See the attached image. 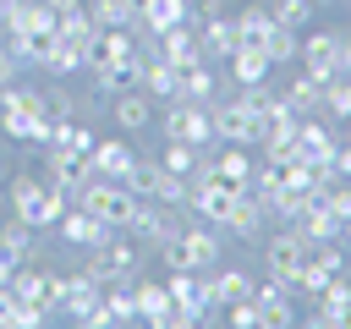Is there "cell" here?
Instances as JSON below:
<instances>
[{"instance_id":"obj_18","label":"cell","mask_w":351,"mask_h":329,"mask_svg":"<svg viewBox=\"0 0 351 329\" xmlns=\"http://www.w3.org/2000/svg\"><path fill=\"white\" fill-rule=\"evenodd\" d=\"M132 159H137V148L126 143V132H121V137H99V143H93V154H88L93 175H104V181H126Z\"/></svg>"},{"instance_id":"obj_3","label":"cell","mask_w":351,"mask_h":329,"mask_svg":"<svg viewBox=\"0 0 351 329\" xmlns=\"http://www.w3.org/2000/svg\"><path fill=\"white\" fill-rule=\"evenodd\" d=\"M263 269L280 280V285H302V274H307V263H313V241L307 236H296L291 225H274V230H263Z\"/></svg>"},{"instance_id":"obj_34","label":"cell","mask_w":351,"mask_h":329,"mask_svg":"<svg viewBox=\"0 0 351 329\" xmlns=\"http://www.w3.org/2000/svg\"><path fill=\"white\" fill-rule=\"evenodd\" d=\"M44 104H49V115H55V121H71V115H82L66 82H44Z\"/></svg>"},{"instance_id":"obj_24","label":"cell","mask_w":351,"mask_h":329,"mask_svg":"<svg viewBox=\"0 0 351 329\" xmlns=\"http://www.w3.org/2000/svg\"><path fill=\"white\" fill-rule=\"evenodd\" d=\"M0 247H5L16 263H27V258L38 252V230H33L27 219H16V214H11V219L0 214Z\"/></svg>"},{"instance_id":"obj_4","label":"cell","mask_w":351,"mask_h":329,"mask_svg":"<svg viewBox=\"0 0 351 329\" xmlns=\"http://www.w3.org/2000/svg\"><path fill=\"white\" fill-rule=\"evenodd\" d=\"M208 115H214V137H219V143H241V148L258 154V143H263V132H269V115H263V110H252L241 93H225V99L208 104Z\"/></svg>"},{"instance_id":"obj_29","label":"cell","mask_w":351,"mask_h":329,"mask_svg":"<svg viewBox=\"0 0 351 329\" xmlns=\"http://www.w3.org/2000/svg\"><path fill=\"white\" fill-rule=\"evenodd\" d=\"M197 159H203V148H192V143H181V137H165V143H159V164H165L170 175H192Z\"/></svg>"},{"instance_id":"obj_41","label":"cell","mask_w":351,"mask_h":329,"mask_svg":"<svg viewBox=\"0 0 351 329\" xmlns=\"http://www.w3.org/2000/svg\"><path fill=\"white\" fill-rule=\"evenodd\" d=\"M22 0H0V33H5V22H11V11H16Z\"/></svg>"},{"instance_id":"obj_10","label":"cell","mask_w":351,"mask_h":329,"mask_svg":"<svg viewBox=\"0 0 351 329\" xmlns=\"http://www.w3.org/2000/svg\"><path fill=\"white\" fill-rule=\"evenodd\" d=\"M197 38H203V60L225 66V60L236 55V44H241V27H236V16H225V11H203V16H197Z\"/></svg>"},{"instance_id":"obj_45","label":"cell","mask_w":351,"mask_h":329,"mask_svg":"<svg viewBox=\"0 0 351 329\" xmlns=\"http://www.w3.org/2000/svg\"><path fill=\"white\" fill-rule=\"evenodd\" d=\"M335 5H351V0H335Z\"/></svg>"},{"instance_id":"obj_9","label":"cell","mask_w":351,"mask_h":329,"mask_svg":"<svg viewBox=\"0 0 351 329\" xmlns=\"http://www.w3.org/2000/svg\"><path fill=\"white\" fill-rule=\"evenodd\" d=\"M44 181L60 186L66 197H77L88 181H93V164L88 154H71V148H44Z\"/></svg>"},{"instance_id":"obj_37","label":"cell","mask_w":351,"mask_h":329,"mask_svg":"<svg viewBox=\"0 0 351 329\" xmlns=\"http://www.w3.org/2000/svg\"><path fill=\"white\" fill-rule=\"evenodd\" d=\"M22 77V60H16V49L11 44H0V88H11Z\"/></svg>"},{"instance_id":"obj_21","label":"cell","mask_w":351,"mask_h":329,"mask_svg":"<svg viewBox=\"0 0 351 329\" xmlns=\"http://www.w3.org/2000/svg\"><path fill=\"white\" fill-rule=\"evenodd\" d=\"M335 148H340V137L329 132V115H302V126H296V154H302V159L329 164V159H335Z\"/></svg>"},{"instance_id":"obj_32","label":"cell","mask_w":351,"mask_h":329,"mask_svg":"<svg viewBox=\"0 0 351 329\" xmlns=\"http://www.w3.org/2000/svg\"><path fill=\"white\" fill-rule=\"evenodd\" d=\"M329 121H351V71H340L335 82H324V110Z\"/></svg>"},{"instance_id":"obj_12","label":"cell","mask_w":351,"mask_h":329,"mask_svg":"<svg viewBox=\"0 0 351 329\" xmlns=\"http://www.w3.org/2000/svg\"><path fill=\"white\" fill-rule=\"evenodd\" d=\"M230 203H236V186H225V181H192V192H186V208L203 219V225H219L225 230V214H230Z\"/></svg>"},{"instance_id":"obj_43","label":"cell","mask_w":351,"mask_h":329,"mask_svg":"<svg viewBox=\"0 0 351 329\" xmlns=\"http://www.w3.org/2000/svg\"><path fill=\"white\" fill-rule=\"evenodd\" d=\"M313 5H318V11H324V5H335V0H313Z\"/></svg>"},{"instance_id":"obj_39","label":"cell","mask_w":351,"mask_h":329,"mask_svg":"<svg viewBox=\"0 0 351 329\" xmlns=\"http://www.w3.org/2000/svg\"><path fill=\"white\" fill-rule=\"evenodd\" d=\"M11 274H16V258L0 247V285H11Z\"/></svg>"},{"instance_id":"obj_19","label":"cell","mask_w":351,"mask_h":329,"mask_svg":"<svg viewBox=\"0 0 351 329\" xmlns=\"http://www.w3.org/2000/svg\"><path fill=\"white\" fill-rule=\"evenodd\" d=\"M159 55L170 60V66H197L203 60V38H197V22H176V27H165L159 33Z\"/></svg>"},{"instance_id":"obj_33","label":"cell","mask_w":351,"mask_h":329,"mask_svg":"<svg viewBox=\"0 0 351 329\" xmlns=\"http://www.w3.org/2000/svg\"><path fill=\"white\" fill-rule=\"evenodd\" d=\"M263 5L274 11V22H280V27H296V33L318 16V5H313V0H263Z\"/></svg>"},{"instance_id":"obj_2","label":"cell","mask_w":351,"mask_h":329,"mask_svg":"<svg viewBox=\"0 0 351 329\" xmlns=\"http://www.w3.org/2000/svg\"><path fill=\"white\" fill-rule=\"evenodd\" d=\"M143 247L126 236V230H115L110 241H99V247H88L82 252V269L93 274V280H104V285H132L137 274H143Z\"/></svg>"},{"instance_id":"obj_22","label":"cell","mask_w":351,"mask_h":329,"mask_svg":"<svg viewBox=\"0 0 351 329\" xmlns=\"http://www.w3.org/2000/svg\"><path fill=\"white\" fill-rule=\"evenodd\" d=\"M137 88H143L154 104H165V99L181 93V66H170L165 55H143V77H137Z\"/></svg>"},{"instance_id":"obj_15","label":"cell","mask_w":351,"mask_h":329,"mask_svg":"<svg viewBox=\"0 0 351 329\" xmlns=\"http://www.w3.org/2000/svg\"><path fill=\"white\" fill-rule=\"evenodd\" d=\"M208 170H214V181H225V186L247 192V186H252L258 159H252V148H241V143H219V154H208Z\"/></svg>"},{"instance_id":"obj_17","label":"cell","mask_w":351,"mask_h":329,"mask_svg":"<svg viewBox=\"0 0 351 329\" xmlns=\"http://www.w3.org/2000/svg\"><path fill=\"white\" fill-rule=\"evenodd\" d=\"M132 302H137V318L154 324V329H176V313H170V291L165 280H132Z\"/></svg>"},{"instance_id":"obj_6","label":"cell","mask_w":351,"mask_h":329,"mask_svg":"<svg viewBox=\"0 0 351 329\" xmlns=\"http://www.w3.org/2000/svg\"><path fill=\"white\" fill-rule=\"evenodd\" d=\"M154 126H159V137H181V143H192V148H214L219 137H214V115H208V104H197V99H165V110L154 115Z\"/></svg>"},{"instance_id":"obj_30","label":"cell","mask_w":351,"mask_h":329,"mask_svg":"<svg viewBox=\"0 0 351 329\" xmlns=\"http://www.w3.org/2000/svg\"><path fill=\"white\" fill-rule=\"evenodd\" d=\"M263 55L274 60V71H280V66H296V55H302V33H296V27H274V33L263 38Z\"/></svg>"},{"instance_id":"obj_23","label":"cell","mask_w":351,"mask_h":329,"mask_svg":"<svg viewBox=\"0 0 351 329\" xmlns=\"http://www.w3.org/2000/svg\"><path fill=\"white\" fill-rule=\"evenodd\" d=\"M38 71H44V77H82V71H88V49L55 33V44H49V55H44Z\"/></svg>"},{"instance_id":"obj_27","label":"cell","mask_w":351,"mask_h":329,"mask_svg":"<svg viewBox=\"0 0 351 329\" xmlns=\"http://www.w3.org/2000/svg\"><path fill=\"white\" fill-rule=\"evenodd\" d=\"M93 143H99V132L82 126L77 115L71 121H55V132H49V148H71V154H93Z\"/></svg>"},{"instance_id":"obj_13","label":"cell","mask_w":351,"mask_h":329,"mask_svg":"<svg viewBox=\"0 0 351 329\" xmlns=\"http://www.w3.org/2000/svg\"><path fill=\"white\" fill-rule=\"evenodd\" d=\"M55 230H60V241H66L71 252H88V247H99V241H110V236H115V230H110V225H104L99 214L77 208V203H71V208L60 214V225H55Z\"/></svg>"},{"instance_id":"obj_8","label":"cell","mask_w":351,"mask_h":329,"mask_svg":"<svg viewBox=\"0 0 351 329\" xmlns=\"http://www.w3.org/2000/svg\"><path fill=\"white\" fill-rule=\"evenodd\" d=\"M176 247H181V269H219V258H225V241H219V225H181V236H176Z\"/></svg>"},{"instance_id":"obj_14","label":"cell","mask_w":351,"mask_h":329,"mask_svg":"<svg viewBox=\"0 0 351 329\" xmlns=\"http://www.w3.org/2000/svg\"><path fill=\"white\" fill-rule=\"evenodd\" d=\"M99 296H104V280H93L88 269L66 274V291H60V318H66V324H88V313L99 307Z\"/></svg>"},{"instance_id":"obj_40","label":"cell","mask_w":351,"mask_h":329,"mask_svg":"<svg viewBox=\"0 0 351 329\" xmlns=\"http://www.w3.org/2000/svg\"><path fill=\"white\" fill-rule=\"evenodd\" d=\"M44 5H49V11H55V16H66V11H82V5H88V0H44Z\"/></svg>"},{"instance_id":"obj_44","label":"cell","mask_w":351,"mask_h":329,"mask_svg":"<svg viewBox=\"0 0 351 329\" xmlns=\"http://www.w3.org/2000/svg\"><path fill=\"white\" fill-rule=\"evenodd\" d=\"M346 143H351V121H346Z\"/></svg>"},{"instance_id":"obj_1","label":"cell","mask_w":351,"mask_h":329,"mask_svg":"<svg viewBox=\"0 0 351 329\" xmlns=\"http://www.w3.org/2000/svg\"><path fill=\"white\" fill-rule=\"evenodd\" d=\"M5 208L44 236V230L60 225V214L71 208V197H66L60 186H49L44 175H11V181H5Z\"/></svg>"},{"instance_id":"obj_7","label":"cell","mask_w":351,"mask_h":329,"mask_svg":"<svg viewBox=\"0 0 351 329\" xmlns=\"http://www.w3.org/2000/svg\"><path fill=\"white\" fill-rule=\"evenodd\" d=\"M121 186L137 192V197H154V203H186V192H192L186 175H170V170L159 164V154H137Z\"/></svg>"},{"instance_id":"obj_25","label":"cell","mask_w":351,"mask_h":329,"mask_svg":"<svg viewBox=\"0 0 351 329\" xmlns=\"http://www.w3.org/2000/svg\"><path fill=\"white\" fill-rule=\"evenodd\" d=\"M236 27H241V44H258V49H263V38H269L280 22H274V11H269L263 0H252V5L236 11Z\"/></svg>"},{"instance_id":"obj_5","label":"cell","mask_w":351,"mask_h":329,"mask_svg":"<svg viewBox=\"0 0 351 329\" xmlns=\"http://www.w3.org/2000/svg\"><path fill=\"white\" fill-rule=\"evenodd\" d=\"M71 203H77V208H88V214H99L110 230H132V219H137V208H143V197H137V192H126L121 181H104V175H93Z\"/></svg>"},{"instance_id":"obj_35","label":"cell","mask_w":351,"mask_h":329,"mask_svg":"<svg viewBox=\"0 0 351 329\" xmlns=\"http://www.w3.org/2000/svg\"><path fill=\"white\" fill-rule=\"evenodd\" d=\"M219 313H225L236 329H263V313H258V302H252V296H247V302H230V307H219Z\"/></svg>"},{"instance_id":"obj_36","label":"cell","mask_w":351,"mask_h":329,"mask_svg":"<svg viewBox=\"0 0 351 329\" xmlns=\"http://www.w3.org/2000/svg\"><path fill=\"white\" fill-rule=\"evenodd\" d=\"M329 280H335V274H329L324 263H307V274H302V285H296V291H307V296H318V291H324Z\"/></svg>"},{"instance_id":"obj_31","label":"cell","mask_w":351,"mask_h":329,"mask_svg":"<svg viewBox=\"0 0 351 329\" xmlns=\"http://www.w3.org/2000/svg\"><path fill=\"white\" fill-rule=\"evenodd\" d=\"M88 16L99 27H132L137 22V0H88Z\"/></svg>"},{"instance_id":"obj_42","label":"cell","mask_w":351,"mask_h":329,"mask_svg":"<svg viewBox=\"0 0 351 329\" xmlns=\"http://www.w3.org/2000/svg\"><path fill=\"white\" fill-rule=\"evenodd\" d=\"M0 181H5V154H0Z\"/></svg>"},{"instance_id":"obj_11","label":"cell","mask_w":351,"mask_h":329,"mask_svg":"<svg viewBox=\"0 0 351 329\" xmlns=\"http://www.w3.org/2000/svg\"><path fill=\"white\" fill-rule=\"evenodd\" d=\"M236 82H230V71H219L214 60H197V66H186L181 71V93L176 99H197V104H214V99H225Z\"/></svg>"},{"instance_id":"obj_16","label":"cell","mask_w":351,"mask_h":329,"mask_svg":"<svg viewBox=\"0 0 351 329\" xmlns=\"http://www.w3.org/2000/svg\"><path fill=\"white\" fill-rule=\"evenodd\" d=\"M154 115H159V110H154V99H148L143 88H126V93H115V99H110V121H115L126 137L148 132V126H154Z\"/></svg>"},{"instance_id":"obj_26","label":"cell","mask_w":351,"mask_h":329,"mask_svg":"<svg viewBox=\"0 0 351 329\" xmlns=\"http://www.w3.org/2000/svg\"><path fill=\"white\" fill-rule=\"evenodd\" d=\"M252 285H258V274H247V269H214V302H219V307L247 302Z\"/></svg>"},{"instance_id":"obj_28","label":"cell","mask_w":351,"mask_h":329,"mask_svg":"<svg viewBox=\"0 0 351 329\" xmlns=\"http://www.w3.org/2000/svg\"><path fill=\"white\" fill-rule=\"evenodd\" d=\"M285 99H291V110H302V115H318V110H324V82H313L307 71H296V77L285 82Z\"/></svg>"},{"instance_id":"obj_38","label":"cell","mask_w":351,"mask_h":329,"mask_svg":"<svg viewBox=\"0 0 351 329\" xmlns=\"http://www.w3.org/2000/svg\"><path fill=\"white\" fill-rule=\"evenodd\" d=\"M16 307H22V296H16L11 285H0V329H11V324H16Z\"/></svg>"},{"instance_id":"obj_20","label":"cell","mask_w":351,"mask_h":329,"mask_svg":"<svg viewBox=\"0 0 351 329\" xmlns=\"http://www.w3.org/2000/svg\"><path fill=\"white\" fill-rule=\"evenodd\" d=\"M225 71H230V82H236V88H258V82H274V60H269L258 44H236V55L225 60Z\"/></svg>"}]
</instances>
